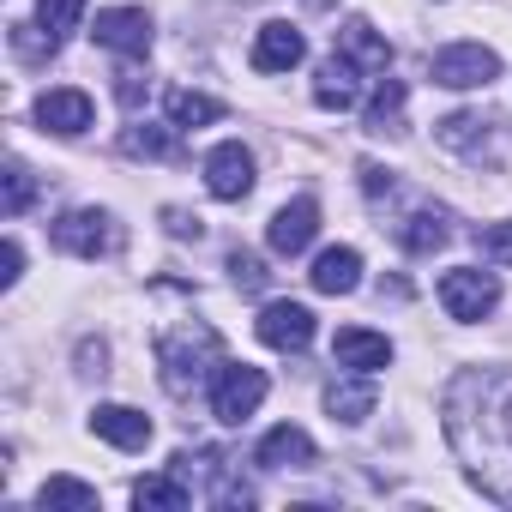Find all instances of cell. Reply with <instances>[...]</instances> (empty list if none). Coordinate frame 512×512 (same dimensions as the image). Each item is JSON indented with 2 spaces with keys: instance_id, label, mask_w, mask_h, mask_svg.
I'll return each mask as SVG.
<instances>
[{
  "instance_id": "obj_1",
  "label": "cell",
  "mask_w": 512,
  "mask_h": 512,
  "mask_svg": "<svg viewBox=\"0 0 512 512\" xmlns=\"http://www.w3.org/2000/svg\"><path fill=\"white\" fill-rule=\"evenodd\" d=\"M446 440L464 476L512 506V368H464L446 386Z\"/></svg>"
},
{
  "instance_id": "obj_2",
  "label": "cell",
  "mask_w": 512,
  "mask_h": 512,
  "mask_svg": "<svg viewBox=\"0 0 512 512\" xmlns=\"http://www.w3.org/2000/svg\"><path fill=\"white\" fill-rule=\"evenodd\" d=\"M223 338L211 326H181V332H163L157 338V374H163V392L169 398H199L217 374H223Z\"/></svg>"
},
{
  "instance_id": "obj_3",
  "label": "cell",
  "mask_w": 512,
  "mask_h": 512,
  "mask_svg": "<svg viewBox=\"0 0 512 512\" xmlns=\"http://www.w3.org/2000/svg\"><path fill=\"white\" fill-rule=\"evenodd\" d=\"M428 79L446 85V91H482V85L500 79V55L482 49V43H452L428 61Z\"/></svg>"
},
{
  "instance_id": "obj_4",
  "label": "cell",
  "mask_w": 512,
  "mask_h": 512,
  "mask_svg": "<svg viewBox=\"0 0 512 512\" xmlns=\"http://www.w3.org/2000/svg\"><path fill=\"white\" fill-rule=\"evenodd\" d=\"M55 247H61V253H73V260H103V253H115V247H121V229H115V217H109V211L79 205V211H67V217L55 223Z\"/></svg>"
},
{
  "instance_id": "obj_5",
  "label": "cell",
  "mask_w": 512,
  "mask_h": 512,
  "mask_svg": "<svg viewBox=\"0 0 512 512\" xmlns=\"http://www.w3.org/2000/svg\"><path fill=\"white\" fill-rule=\"evenodd\" d=\"M434 139L446 151H458L464 163H494L500 157V115H482V109H458L434 127Z\"/></svg>"
},
{
  "instance_id": "obj_6",
  "label": "cell",
  "mask_w": 512,
  "mask_h": 512,
  "mask_svg": "<svg viewBox=\"0 0 512 512\" xmlns=\"http://www.w3.org/2000/svg\"><path fill=\"white\" fill-rule=\"evenodd\" d=\"M440 308H446L452 320H482V314L500 308V278L482 272V266H452V272L440 278Z\"/></svg>"
},
{
  "instance_id": "obj_7",
  "label": "cell",
  "mask_w": 512,
  "mask_h": 512,
  "mask_svg": "<svg viewBox=\"0 0 512 512\" xmlns=\"http://www.w3.org/2000/svg\"><path fill=\"white\" fill-rule=\"evenodd\" d=\"M266 404V374L260 368H247V362H229L223 374H217V386H211V416L217 422H229V428H241L253 410Z\"/></svg>"
},
{
  "instance_id": "obj_8",
  "label": "cell",
  "mask_w": 512,
  "mask_h": 512,
  "mask_svg": "<svg viewBox=\"0 0 512 512\" xmlns=\"http://www.w3.org/2000/svg\"><path fill=\"white\" fill-rule=\"evenodd\" d=\"M253 151L247 145H217L211 157H205V187H211V199H223V205H235V199H247L253 193Z\"/></svg>"
},
{
  "instance_id": "obj_9",
  "label": "cell",
  "mask_w": 512,
  "mask_h": 512,
  "mask_svg": "<svg viewBox=\"0 0 512 512\" xmlns=\"http://www.w3.org/2000/svg\"><path fill=\"white\" fill-rule=\"evenodd\" d=\"M91 37H97L103 49L139 61V55H151V13H145V7H103L97 25H91Z\"/></svg>"
},
{
  "instance_id": "obj_10",
  "label": "cell",
  "mask_w": 512,
  "mask_h": 512,
  "mask_svg": "<svg viewBox=\"0 0 512 512\" xmlns=\"http://www.w3.org/2000/svg\"><path fill=\"white\" fill-rule=\"evenodd\" d=\"M253 332H260V344H272V350L296 356V350H308V344H314V314H308L302 302H272L260 320H253Z\"/></svg>"
},
{
  "instance_id": "obj_11",
  "label": "cell",
  "mask_w": 512,
  "mask_h": 512,
  "mask_svg": "<svg viewBox=\"0 0 512 512\" xmlns=\"http://www.w3.org/2000/svg\"><path fill=\"white\" fill-rule=\"evenodd\" d=\"M362 79H374V73H362L344 49H332V55L320 61V79H314V103H320V109H332V115H344V109H356Z\"/></svg>"
},
{
  "instance_id": "obj_12",
  "label": "cell",
  "mask_w": 512,
  "mask_h": 512,
  "mask_svg": "<svg viewBox=\"0 0 512 512\" xmlns=\"http://www.w3.org/2000/svg\"><path fill=\"white\" fill-rule=\"evenodd\" d=\"M314 229H320V205L302 193V199H290L278 217H272V229H266V241H272V253H284V260H296V253L314 241Z\"/></svg>"
},
{
  "instance_id": "obj_13",
  "label": "cell",
  "mask_w": 512,
  "mask_h": 512,
  "mask_svg": "<svg viewBox=\"0 0 512 512\" xmlns=\"http://www.w3.org/2000/svg\"><path fill=\"white\" fill-rule=\"evenodd\" d=\"M91 434L121 446V452H139V446H151V416H139L133 404H97L91 410Z\"/></svg>"
},
{
  "instance_id": "obj_14",
  "label": "cell",
  "mask_w": 512,
  "mask_h": 512,
  "mask_svg": "<svg viewBox=\"0 0 512 512\" xmlns=\"http://www.w3.org/2000/svg\"><path fill=\"white\" fill-rule=\"evenodd\" d=\"M91 97L85 91H43L37 97V121H43V133H61V139H79L85 127H91Z\"/></svg>"
},
{
  "instance_id": "obj_15",
  "label": "cell",
  "mask_w": 512,
  "mask_h": 512,
  "mask_svg": "<svg viewBox=\"0 0 512 512\" xmlns=\"http://www.w3.org/2000/svg\"><path fill=\"white\" fill-rule=\"evenodd\" d=\"M302 55H308V37L296 25H284V19L253 37V67L260 73H290V67H302Z\"/></svg>"
},
{
  "instance_id": "obj_16",
  "label": "cell",
  "mask_w": 512,
  "mask_h": 512,
  "mask_svg": "<svg viewBox=\"0 0 512 512\" xmlns=\"http://www.w3.org/2000/svg\"><path fill=\"white\" fill-rule=\"evenodd\" d=\"M452 241V211L446 205H416L404 223H398V247L404 253H440Z\"/></svg>"
},
{
  "instance_id": "obj_17",
  "label": "cell",
  "mask_w": 512,
  "mask_h": 512,
  "mask_svg": "<svg viewBox=\"0 0 512 512\" xmlns=\"http://www.w3.org/2000/svg\"><path fill=\"white\" fill-rule=\"evenodd\" d=\"M332 356H338V368H350V374H374V368L392 362V344H386L380 332H368V326H344V332L332 338Z\"/></svg>"
},
{
  "instance_id": "obj_18",
  "label": "cell",
  "mask_w": 512,
  "mask_h": 512,
  "mask_svg": "<svg viewBox=\"0 0 512 512\" xmlns=\"http://www.w3.org/2000/svg\"><path fill=\"white\" fill-rule=\"evenodd\" d=\"M253 464H260V470H308V464H314V440L284 422V428H272V434L260 440Z\"/></svg>"
},
{
  "instance_id": "obj_19",
  "label": "cell",
  "mask_w": 512,
  "mask_h": 512,
  "mask_svg": "<svg viewBox=\"0 0 512 512\" xmlns=\"http://www.w3.org/2000/svg\"><path fill=\"white\" fill-rule=\"evenodd\" d=\"M308 278H314L320 296H350V290L362 284V253H356V247H326Z\"/></svg>"
},
{
  "instance_id": "obj_20",
  "label": "cell",
  "mask_w": 512,
  "mask_h": 512,
  "mask_svg": "<svg viewBox=\"0 0 512 512\" xmlns=\"http://www.w3.org/2000/svg\"><path fill=\"white\" fill-rule=\"evenodd\" d=\"M404 79H380L374 85V97H368V115H362V127L368 133H380V139H398L404 133Z\"/></svg>"
},
{
  "instance_id": "obj_21",
  "label": "cell",
  "mask_w": 512,
  "mask_h": 512,
  "mask_svg": "<svg viewBox=\"0 0 512 512\" xmlns=\"http://www.w3.org/2000/svg\"><path fill=\"white\" fill-rule=\"evenodd\" d=\"M326 410H332V422H368V416H374V386H368V374H362V380H332V386H326Z\"/></svg>"
},
{
  "instance_id": "obj_22",
  "label": "cell",
  "mask_w": 512,
  "mask_h": 512,
  "mask_svg": "<svg viewBox=\"0 0 512 512\" xmlns=\"http://www.w3.org/2000/svg\"><path fill=\"white\" fill-rule=\"evenodd\" d=\"M121 151H127V157L175 163V157H181V127H127V133H121Z\"/></svg>"
},
{
  "instance_id": "obj_23",
  "label": "cell",
  "mask_w": 512,
  "mask_h": 512,
  "mask_svg": "<svg viewBox=\"0 0 512 512\" xmlns=\"http://www.w3.org/2000/svg\"><path fill=\"white\" fill-rule=\"evenodd\" d=\"M211 121H223L217 97H205V91H169V127L193 133V127H211Z\"/></svg>"
},
{
  "instance_id": "obj_24",
  "label": "cell",
  "mask_w": 512,
  "mask_h": 512,
  "mask_svg": "<svg viewBox=\"0 0 512 512\" xmlns=\"http://www.w3.org/2000/svg\"><path fill=\"white\" fill-rule=\"evenodd\" d=\"M133 506H169V512H181V506H193V488L169 470V476H139L133 482Z\"/></svg>"
},
{
  "instance_id": "obj_25",
  "label": "cell",
  "mask_w": 512,
  "mask_h": 512,
  "mask_svg": "<svg viewBox=\"0 0 512 512\" xmlns=\"http://www.w3.org/2000/svg\"><path fill=\"white\" fill-rule=\"evenodd\" d=\"M37 506L49 512V506H67V512H97V488L91 482H73V476H49L43 488H37Z\"/></svg>"
},
{
  "instance_id": "obj_26",
  "label": "cell",
  "mask_w": 512,
  "mask_h": 512,
  "mask_svg": "<svg viewBox=\"0 0 512 512\" xmlns=\"http://www.w3.org/2000/svg\"><path fill=\"white\" fill-rule=\"evenodd\" d=\"M79 19H85V0H37V25H43L55 43H67V37L79 31Z\"/></svg>"
},
{
  "instance_id": "obj_27",
  "label": "cell",
  "mask_w": 512,
  "mask_h": 512,
  "mask_svg": "<svg viewBox=\"0 0 512 512\" xmlns=\"http://www.w3.org/2000/svg\"><path fill=\"white\" fill-rule=\"evenodd\" d=\"M0 181H7V193H0V211H7V217H25V211H31V199H37V175L13 157Z\"/></svg>"
},
{
  "instance_id": "obj_28",
  "label": "cell",
  "mask_w": 512,
  "mask_h": 512,
  "mask_svg": "<svg viewBox=\"0 0 512 512\" xmlns=\"http://www.w3.org/2000/svg\"><path fill=\"white\" fill-rule=\"evenodd\" d=\"M229 284H235V290H247V296H260V290L272 284V272H266V260H260V253L235 247V253H229Z\"/></svg>"
},
{
  "instance_id": "obj_29",
  "label": "cell",
  "mask_w": 512,
  "mask_h": 512,
  "mask_svg": "<svg viewBox=\"0 0 512 512\" xmlns=\"http://www.w3.org/2000/svg\"><path fill=\"white\" fill-rule=\"evenodd\" d=\"M13 55H19V61H31V67H43V61H55V55H61V43H55L43 25H13Z\"/></svg>"
},
{
  "instance_id": "obj_30",
  "label": "cell",
  "mask_w": 512,
  "mask_h": 512,
  "mask_svg": "<svg viewBox=\"0 0 512 512\" xmlns=\"http://www.w3.org/2000/svg\"><path fill=\"white\" fill-rule=\"evenodd\" d=\"M476 253L494 266H512V223H482L476 229Z\"/></svg>"
},
{
  "instance_id": "obj_31",
  "label": "cell",
  "mask_w": 512,
  "mask_h": 512,
  "mask_svg": "<svg viewBox=\"0 0 512 512\" xmlns=\"http://www.w3.org/2000/svg\"><path fill=\"white\" fill-rule=\"evenodd\" d=\"M115 97H121V109H145L151 79H145V73H121V79H115Z\"/></svg>"
},
{
  "instance_id": "obj_32",
  "label": "cell",
  "mask_w": 512,
  "mask_h": 512,
  "mask_svg": "<svg viewBox=\"0 0 512 512\" xmlns=\"http://www.w3.org/2000/svg\"><path fill=\"white\" fill-rule=\"evenodd\" d=\"M356 175H362V193H368V199H386V193H392V169H380V163H362Z\"/></svg>"
},
{
  "instance_id": "obj_33",
  "label": "cell",
  "mask_w": 512,
  "mask_h": 512,
  "mask_svg": "<svg viewBox=\"0 0 512 512\" xmlns=\"http://www.w3.org/2000/svg\"><path fill=\"white\" fill-rule=\"evenodd\" d=\"M163 223H169V235H181V241H199V235H205V223H199L193 211H175V205L163 211Z\"/></svg>"
},
{
  "instance_id": "obj_34",
  "label": "cell",
  "mask_w": 512,
  "mask_h": 512,
  "mask_svg": "<svg viewBox=\"0 0 512 512\" xmlns=\"http://www.w3.org/2000/svg\"><path fill=\"white\" fill-rule=\"evenodd\" d=\"M103 362H109L103 344H79V374H103Z\"/></svg>"
},
{
  "instance_id": "obj_35",
  "label": "cell",
  "mask_w": 512,
  "mask_h": 512,
  "mask_svg": "<svg viewBox=\"0 0 512 512\" xmlns=\"http://www.w3.org/2000/svg\"><path fill=\"white\" fill-rule=\"evenodd\" d=\"M19 272H25V247H19V241H7V272H0V284L13 290V284H19Z\"/></svg>"
}]
</instances>
